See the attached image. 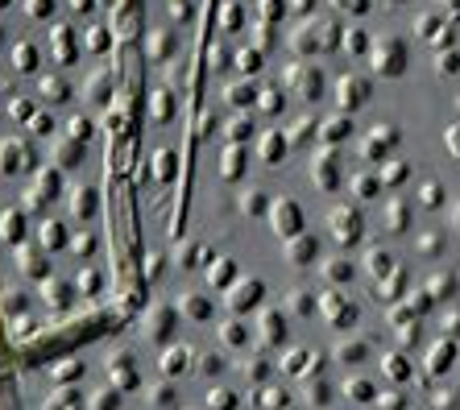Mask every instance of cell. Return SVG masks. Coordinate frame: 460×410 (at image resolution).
<instances>
[{
  "label": "cell",
  "mask_w": 460,
  "mask_h": 410,
  "mask_svg": "<svg viewBox=\"0 0 460 410\" xmlns=\"http://www.w3.org/2000/svg\"><path fill=\"white\" fill-rule=\"evenodd\" d=\"M414 249H419L423 257H440V253H444V236H440V232H419V236H414Z\"/></svg>",
  "instance_id": "obj_16"
},
{
  "label": "cell",
  "mask_w": 460,
  "mask_h": 410,
  "mask_svg": "<svg viewBox=\"0 0 460 410\" xmlns=\"http://www.w3.org/2000/svg\"><path fill=\"white\" fill-rule=\"evenodd\" d=\"M262 327H266V336H270V344H278L282 340V311H262Z\"/></svg>",
  "instance_id": "obj_23"
},
{
  "label": "cell",
  "mask_w": 460,
  "mask_h": 410,
  "mask_svg": "<svg viewBox=\"0 0 460 410\" xmlns=\"http://www.w3.org/2000/svg\"><path fill=\"white\" fill-rule=\"evenodd\" d=\"M452 357H456V340H448V336H444V340H435V353H431V373H444Z\"/></svg>",
  "instance_id": "obj_15"
},
{
  "label": "cell",
  "mask_w": 460,
  "mask_h": 410,
  "mask_svg": "<svg viewBox=\"0 0 460 410\" xmlns=\"http://www.w3.org/2000/svg\"><path fill=\"white\" fill-rule=\"evenodd\" d=\"M419 203H427L431 212H435V207H444V182H440V179L419 182Z\"/></svg>",
  "instance_id": "obj_14"
},
{
  "label": "cell",
  "mask_w": 460,
  "mask_h": 410,
  "mask_svg": "<svg viewBox=\"0 0 460 410\" xmlns=\"http://www.w3.org/2000/svg\"><path fill=\"white\" fill-rule=\"evenodd\" d=\"M452 327L460 332V311H448V315H444V332H452Z\"/></svg>",
  "instance_id": "obj_41"
},
{
  "label": "cell",
  "mask_w": 460,
  "mask_h": 410,
  "mask_svg": "<svg viewBox=\"0 0 460 410\" xmlns=\"http://www.w3.org/2000/svg\"><path fill=\"white\" fill-rule=\"evenodd\" d=\"M327 228H332V240H336V245H353V240L361 236V216H357V207H336V212L327 216Z\"/></svg>",
  "instance_id": "obj_1"
},
{
  "label": "cell",
  "mask_w": 460,
  "mask_h": 410,
  "mask_svg": "<svg viewBox=\"0 0 460 410\" xmlns=\"http://www.w3.org/2000/svg\"><path fill=\"white\" fill-rule=\"evenodd\" d=\"M170 323H175V311L170 307H149V315H145V332L149 336H170Z\"/></svg>",
  "instance_id": "obj_12"
},
{
  "label": "cell",
  "mask_w": 460,
  "mask_h": 410,
  "mask_svg": "<svg viewBox=\"0 0 460 410\" xmlns=\"http://www.w3.org/2000/svg\"><path fill=\"white\" fill-rule=\"evenodd\" d=\"M340 357H344V361H361V357H365V344H344Z\"/></svg>",
  "instance_id": "obj_39"
},
{
  "label": "cell",
  "mask_w": 460,
  "mask_h": 410,
  "mask_svg": "<svg viewBox=\"0 0 460 410\" xmlns=\"http://www.w3.org/2000/svg\"><path fill=\"white\" fill-rule=\"evenodd\" d=\"M216 332H220V344H229V348H245L249 344V327L236 323V319H220Z\"/></svg>",
  "instance_id": "obj_8"
},
{
  "label": "cell",
  "mask_w": 460,
  "mask_h": 410,
  "mask_svg": "<svg viewBox=\"0 0 460 410\" xmlns=\"http://www.w3.org/2000/svg\"><path fill=\"white\" fill-rule=\"evenodd\" d=\"M407 175H411V166H407L402 158H394V162H386V166H381V182H390V186H402Z\"/></svg>",
  "instance_id": "obj_18"
},
{
  "label": "cell",
  "mask_w": 460,
  "mask_h": 410,
  "mask_svg": "<svg viewBox=\"0 0 460 410\" xmlns=\"http://www.w3.org/2000/svg\"><path fill=\"white\" fill-rule=\"evenodd\" d=\"M79 373H83V364H79V361H67L62 369H54V381H75Z\"/></svg>",
  "instance_id": "obj_36"
},
{
  "label": "cell",
  "mask_w": 460,
  "mask_h": 410,
  "mask_svg": "<svg viewBox=\"0 0 460 410\" xmlns=\"http://www.w3.org/2000/svg\"><path fill=\"white\" fill-rule=\"evenodd\" d=\"M270 220H274L278 236H290V232L303 228V212H299L295 199H274V203H270Z\"/></svg>",
  "instance_id": "obj_2"
},
{
  "label": "cell",
  "mask_w": 460,
  "mask_h": 410,
  "mask_svg": "<svg viewBox=\"0 0 460 410\" xmlns=\"http://www.w3.org/2000/svg\"><path fill=\"white\" fill-rule=\"evenodd\" d=\"M386 224L394 228V232H402L407 228V207L402 203H386Z\"/></svg>",
  "instance_id": "obj_27"
},
{
  "label": "cell",
  "mask_w": 460,
  "mask_h": 410,
  "mask_svg": "<svg viewBox=\"0 0 460 410\" xmlns=\"http://www.w3.org/2000/svg\"><path fill=\"white\" fill-rule=\"evenodd\" d=\"M195 361V353H191V344H175L166 357H162V373H170V377H179L183 373V364Z\"/></svg>",
  "instance_id": "obj_13"
},
{
  "label": "cell",
  "mask_w": 460,
  "mask_h": 410,
  "mask_svg": "<svg viewBox=\"0 0 460 410\" xmlns=\"http://www.w3.org/2000/svg\"><path fill=\"white\" fill-rule=\"evenodd\" d=\"M435 410H452V394L444 390V394H435Z\"/></svg>",
  "instance_id": "obj_42"
},
{
  "label": "cell",
  "mask_w": 460,
  "mask_h": 410,
  "mask_svg": "<svg viewBox=\"0 0 460 410\" xmlns=\"http://www.w3.org/2000/svg\"><path fill=\"white\" fill-rule=\"evenodd\" d=\"M79 290H88V294H100L104 290V278L95 270H79Z\"/></svg>",
  "instance_id": "obj_29"
},
{
  "label": "cell",
  "mask_w": 460,
  "mask_h": 410,
  "mask_svg": "<svg viewBox=\"0 0 460 410\" xmlns=\"http://www.w3.org/2000/svg\"><path fill=\"white\" fill-rule=\"evenodd\" d=\"M253 303H262V282L257 278H245L229 290V307L241 315V311H253Z\"/></svg>",
  "instance_id": "obj_4"
},
{
  "label": "cell",
  "mask_w": 460,
  "mask_h": 410,
  "mask_svg": "<svg viewBox=\"0 0 460 410\" xmlns=\"http://www.w3.org/2000/svg\"><path fill=\"white\" fill-rule=\"evenodd\" d=\"M253 402H262V410H282L286 406V394H282V390H257Z\"/></svg>",
  "instance_id": "obj_24"
},
{
  "label": "cell",
  "mask_w": 460,
  "mask_h": 410,
  "mask_svg": "<svg viewBox=\"0 0 460 410\" xmlns=\"http://www.w3.org/2000/svg\"><path fill=\"white\" fill-rule=\"evenodd\" d=\"M149 402H154V406L162 402V410H170V402H175V390H170V385H154V390H149Z\"/></svg>",
  "instance_id": "obj_33"
},
{
  "label": "cell",
  "mask_w": 460,
  "mask_h": 410,
  "mask_svg": "<svg viewBox=\"0 0 460 410\" xmlns=\"http://www.w3.org/2000/svg\"><path fill=\"white\" fill-rule=\"evenodd\" d=\"M307 402H323V406H327V385H320V381H316V385L307 390Z\"/></svg>",
  "instance_id": "obj_40"
},
{
  "label": "cell",
  "mask_w": 460,
  "mask_h": 410,
  "mask_svg": "<svg viewBox=\"0 0 460 410\" xmlns=\"http://www.w3.org/2000/svg\"><path fill=\"white\" fill-rule=\"evenodd\" d=\"M311 307H316V299L307 294V290H295V294H286V315L295 311V315H311Z\"/></svg>",
  "instance_id": "obj_21"
},
{
  "label": "cell",
  "mask_w": 460,
  "mask_h": 410,
  "mask_svg": "<svg viewBox=\"0 0 460 410\" xmlns=\"http://www.w3.org/2000/svg\"><path fill=\"white\" fill-rule=\"evenodd\" d=\"M390 266H394V253L386 249V245H373L365 253V273L369 278H381V273H390Z\"/></svg>",
  "instance_id": "obj_9"
},
{
  "label": "cell",
  "mask_w": 460,
  "mask_h": 410,
  "mask_svg": "<svg viewBox=\"0 0 460 410\" xmlns=\"http://www.w3.org/2000/svg\"><path fill=\"white\" fill-rule=\"evenodd\" d=\"M431 290H435L440 299H448V294H452L456 286H452V278H431Z\"/></svg>",
  "instance_id": "obj_38"
},
{
  "label": "cell",
  "mask_w": 460,
  "mask_h": 410,
  "mask_svg": "<svg viewBox=\"0 0 460 410\" xmlns=\"http://www.w3.org/2000/svg\"><path fill=\"white\" fill-rule=\"evenodd\" d=\"M320 270H323V278H327L332 286H349V282L357 278V266H353L349 257H332V261H323Z\"/></svg>",
  "instance_id": "obj_5"
},
{
  "label": "cell",
  "mask_w": 460,
  "mask_h": 410,
  "mask_svg": "<svg viewBox=\"0 0 460 410\" xmlns=\"http://www.w3.org/2000/svg\"><path fill=\"white\" fill-rule=\"evenodd\" d=\"M208 410H236V394L232 390H212L208 394Z\"/></svg>",
  "instance_id": "obj_25"
},
{
  "label": "cell",
  "mask_w": 460,
  "mask_h": 410,
  "mask_svg": "<svg viewBox=\"0 0 460 410\" xmlns=\"http://www.w3.org/2000/svg\"><path fill=\"white\" fill-rule=\"evenodd\" d=\"M377 182H381V175H377V179H357L353 182V191H357V195H361V199H373V195H377Z\"/></svg>",
  "instance_id": "obj_34"
},
{
  "label": "cell",
  "mask_w": 460,
  "mask_h": 410,
  "mask_svg": "<svg viewBox=\"0 0 460 410\" xmlns=\"http://www.w3.org/2000/svg\"><path fill=\"white\" fill-rule=\"evenodd\" d=\"M42 245H46V249H62V245H67V224L46 220V228H42Z\"/></svg>",
  "instance_id": "obj_20"
},
{
  "label": "cell",
  "mask_w": 460,
  "mask_h": 410,
  "mask_svg": "<svg viewBox=\"0 0 460 410\" xmlns=\"http://www.w3.org/2000/svg\"><path fill=\"white\" fill-rule=\"evenodd\" d=\"M373 406L377 410H407V398H402V394H377Z\"/></svg>",
  "instance_id": "obj_32"
},
{
  "label": "cell",
  "mask_w": 460,
  "mask_h": 410,
  "mask_svg": "<svg viewBox=\"0 0 460 410\" xmlns=\"http://www.w3.org/2000/svg\"><path fill=\"white\" fill-rule=\"evenodd\" d=\"M75 253H79V257H88V253H95V236H92V232H83V236H75Z\"/></svg>",
  "instance_id": "obj_37"
},
{
  "label": "cell",
  "mask_w": 460,
  "mask_h": 410,
  "mask_svg": "<svg viewBox=\"0 0 460 410\" xmlns=\"http://www.w3.org/2000/svg\"><path fill=\"white\" fill-rule=\"evenodd\" d=\"M179 307H183V315L199 319V323L212 319V299H208V294H191V290H183V294H179Z\"/></svg>",
  "instance_id": "obj_6"
},
{
  "label": "cell",
  "mask_w": 460,
  "mask_h": 410,
  "mask_svg": "<svg viewBox=\"0 0 460 410\" xmlns=\"http://www.w3.org/2000/svg\"><path fill=\"white\" fill-rule=\"evenodd\" d=\"M21 266L38 270V278H46V273H50V261L42 257V253H34V249H21Z\"/></svg>",
  "instance_id": "obj_26"
},
{
  "label": "cell",
  "mask_w": 460,
  "mask_h": 410,
  "mask_svg": "<svg viewBox=\"0 0 460 410\" xmlns=\"http://www.w3.org/2000/svg\"><path fill=\"white\" fill-rule=\"evenodd\" d=\"M344 394H349V398H361V402H369V398H377V394L369 390L365 381H357V377H349V381H344Z\"/></svg>",
  "instance_id": "obj_30"
},
{
  "label": "cell",
  "mask_w": 460,
  "mask_h": 410,
  "mask_svg": "<svg viewBox=\"0 0 460 410\" xmlns=\"http://www.w3.org/2000/svg\"><path fill=\"white\" fill-rule=\"evenodd\" d=\"M452 220H456V224H460V212H452Z\"/></svg>",
  "instance_id": "obj_43"
},
{
  "label": "cell",
  "mask_w": 460,
  "mask_h": 410,
  "mask_svg": "<svg viewBox=\"0 0 460 410\" xmlns=\"http://www.w3.org/2000/svg\"><path fill=\"white\" fill-rule=\"evenodd\" d=\"M232 282H236V261H232V257H220V261L208 266V286H212V290H224Z\"/></svg>",
  "instance_id": "obj_7"
},
{
  "label": "cell",
  "mask_w": 460,
  "mask_h": 410,
  "mask_svg": "<svg viewBox=\"0 0 460 410\" xmlns=\"http://www.w3.org/2000/svg\"><path fill=\"white\" fill-rule=\"evenodd\" d=\"M92 410H121V390H116V385L95 390L92 394Z\"/></svg>",
  "instance_id": "obj_19"
},
{
  "label": "cell",
  "mask_w": 460,
  "mask_h": 410,
  "mask_svg": "<svg viewBox=\"0 0 460 410\" xmlns=\"http://www.w3.org/2000/svg\"><path fill=\"white\" fill-rule=\"evenodd\" d=\"M303 361H307V353H303V348H295V353H286V357H282V369H286V373H295V377H303V373H307Z\"/></svg>",
  "instance_id": "obj_28"
},
{
  "label": "cell",
  "mask_w": 460,
  "mask_h": 410,
  "mask_svg": "<svg viewBox=\"0 0 460 410\" xmlns=\"http://www.w3.org/2000/svg\"><path fill=\"white\" fill-rule=\"evenodd\" d=\"M381 369H386V377H394V381H402L407 373H411V364H407V357H381Z\"/></svg>",
  "instance_id": "obj_22"
},
{
  "label": "cell",
  "mask_w": 460,
  "mask_h": 410,
  "mask_svg": "<svg viewBox=\"0 0 460 410\" xmlns=\"http://www.w3.org/2000/svg\"><path fill=\"white\" fill-rule=\"evenodd\" d=\"M108 377H112L116 390H133V385H137V361H133V353H112Z\"/></svg>",
  "instance_id": "obj_3"
},
{
  "label": "cell",
  "mask_w": 460,
  "mask_h": 410,
  "mask_svg": "<svg viewBox=\"0 0 460 410\" xmlns=\"http://www.w3.org/2000/svg\"><path fill=\"white\" fill-rule=\"evenodd\" d=\"M220 369H224V361H220L216 353H203V357H199V373H203V377H220Z\"/></svg>",
  "instance_id": "obj_31"
},
{
  "label": "cell",
  "mask_w": 460,
  "mask_h": 410,
  "mask_svg": "<svg viewBox=\"0 0 460 410\" xmlns=\"http://www.w3.org/2000/svg\"><path fill=\"white\" fill-rule=\"evenodd\" d=\"M270 203H274V199H270L266 191H257V186L241 191V212H245V216H266V212H270Z\"/></svg>",
  "instance_id": "obj_10"
},
{
  "label": "cell",
  "mask_w": 460,
  "mask_h": 410,
  "mask_svg": "<svg viewBox=\"0 0 460 410\" xmlns=\"http://www.w3.org/2000/svg\"><path fill=\"white\" fill-rule=\"evenodd\" d=\"M95 212H100V191L83 182V186L75 191V216H79V220H92Z\"/></svg>",
  "instance_id": "obj_11"
},
{
  "label": "cell",
  "mask_w": 460,
  "mask_h": 410,
  "mask_svg": "<svg viewBox=\"0 0 460 410\" xmlns=\"http://www.w3.org/2000/svg\"><path fill=\"white\" fill-rule=\"evenodd\" d=\"M286 253H290V249H286ZM316 253H320V240H316V236H299V240H295V253H290V257H295L299 266H307V261H311Z\"/></svg>",
  "instance_id": "obj_17"
},
{
  "label": "cell",
  "mask_w": 460,
  "mask_h": 410,
  "mask_svg": "<svg viewBox=\"0 0 460 410\" xmlns=\"http://www.w3.org/2000/svg\"><path fill=\"white\" fill-rule=\"evenodd\" d=\"M444 149H448L452 158H460V125H448V129H444Z\"/></svg>",
  "instance_id": "obj_35"
}]
</instances>
